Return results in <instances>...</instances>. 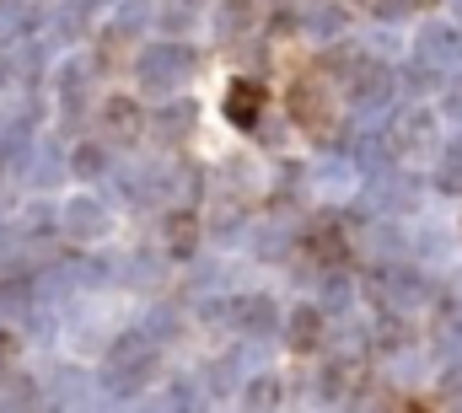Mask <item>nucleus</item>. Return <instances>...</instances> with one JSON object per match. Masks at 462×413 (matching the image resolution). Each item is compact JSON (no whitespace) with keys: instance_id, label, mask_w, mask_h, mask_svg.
<instances>
[{"instance_id":"1","label":"nucleus","mask_w":462,"mask_h":413,"mask_svg":"<svg viewBox=\"0 0 462 413\" xmlns=\"http://www.w3.org/2000/svg\"><path fill=\"white\" fill-rule=\"evenodd\" d=\"M258 113H263V87L258 81H231L226 92V118L236 129H258Z\"/></svg>"}]
</instances>
